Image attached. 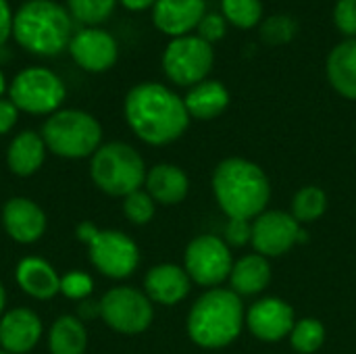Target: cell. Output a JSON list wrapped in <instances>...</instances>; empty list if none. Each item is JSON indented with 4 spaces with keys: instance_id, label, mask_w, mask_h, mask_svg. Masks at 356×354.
<instances>
[{
    "instance_id": "cell-20",
    "label": "cell",
    "mask_w": 356,
    "mask_h": 354,
    "mask_svg": "<svg viewBox=\"0 0 356 354\" xmlns=\"http://www.w3.org/2000/svg\"><path fill=\"white\" fill-rule=\"evenodd\" d=\"M144 188L156 204L173 207L186 200L190 192V179L181 167L173 163H159L148 169Z\"/></svg>"
},
{
    "instance_id": "cell-3",
    "label": "cell",
    "mask_w": 356,
    "mask_h": 354,
    "mask_svg": "<svg viewBox=\"0 0 356 354\" xmlns=\"http://www.w3.org/2000/svg\"><path fill=\"white\" fill-rule=\"evenodd\" d=\"M246 325L242 298L229 288L207 290L190 309L186 330L190 340L207 351L225 348L238 340Z\"/></svg>"
},
{
    "instance_id": "cell-17",
    "label": "cell",
    "mask_w": 356,
    "mask_h": 354,
    "mask_svg": "<svg viewBox=\"0 0 356 354\" xmlns=\"http://www.w3.org/2000/svg\"><path fill=\"white\" fill-rule=\"evenodd\" d=\"M192 288V280L181 265L161 263L148 269L144 277V292L152 305L173 307L179 305Z\"/></svg>"
},
{
    "instance_id": "cell-35",
    "label": "cell",
    "mask_w": 356,
    "mask_h": 354,
    "mask_svg": "<svg viewBox=\"0 0 356 354\" xmlns=\"http://www.w3.org/2000/svg\"><path fill=\"white\" fill-rule=\"evenodd\" d=\"M198 33L196 35H200L204 42H209V44H215V42H219L223 35H225V31H227V21L223 19V15L221 13H207L204 17H202V21L198 23Z\"/></svg>"
},
{
    "instance_id": "cell-14",
    "label": "cell",
    "mask_w": 356,
    "mask_h": 354,
    "mask_svg": "<svg viewBox=\"0 0 356 354\" xmlns=\"http://www.w3.org/2000/svg\"><path fill=\"white\" fill-rule=\"evenodd\" d=\"M69 54L81 69L90 73H102L117 63L119 46L108 31L98 27H86L71 38Z\"/></svg>"
},
{
    "instance_id": "cell-41",
    "label": "cell",
    "mask_w": 356,
    "mask_h": 354,
    "mask_svg": "<svg viewBox=\"0 0 356 354\" xmlns=\"http://www.w3.org/2000/svg\"><path fill=\"white\" fill-rule=\"evenodd\" d=\"M4 90H6V79H4V73L0 71V96L4 94Z\"/></svg>"
},
{
    "instance_id": "cell-42",
    "label": "cell",
    "mask_w": 356,
    "mask_h": 354,
    "mask_svg": "<svg viewBox=\"0 0 356 354\" xmlns=\"http://www.w3.org/2000/svg\"><path fill=\"white\" fill-rule=\"evenodd\" d=\"M0 354H8V353H6V351H2V348H0Z\"/></svg>"
},
{
    "instance_id": "cell-38",
    "label": "cell",
    "mask_w": 356,
    "mask_h": 354,
    "mask_svg": "<svg viewBox=\"0 0 356 354\" xmlns=\"http://www.w3.org/2000/svg\"><path fill=\"white\" fill-rule=\"evenodd\" d=\"M96 232H98V227L94 223H90V221L88 223H81V225H77V240L90 244V240L96 236Z\"/></svg>"
},
{
    "instance_id": "cell-28",
    "label": "cell",
    "mask_w": 356,
    "mask_h": 354,
    "mask_svg": "<svg viewBox=\"0 0 356 354\" xmlns=\"http://www.w3.org/2000/svg\"><path fill=\"white\" fill-rule=\"evenodd\" d=\"M223 19L240 29H252L263 19V2L261 0H221Z\"/></svg>"
},
{
    "instance_id": "cell-13",
    "label": "cell",
    "mask_w": 356,
    "mask_h": 354,
    "mask_svg": "<svg viewBox=\"0 0 356 354\" xmlns=\"http://www.w3.org/2000/svg\"><path fill=\"white\" fill-rule=\"evenodd\" d=\"M294 323V309L277 296L261 298L246 311V328L261 342L273 344L286 340Z\"/></svg>"
},
{
    "instance_id": "cell-15",
    "label": "cell",
    "mask_w": 356,
    "mask_h": 354,
    "mask_svg": "<svg viewBox=\"0 0 356 354\" xmlns=\"http://www.w3.org/2000/svg\"><path fill=\"white\" fill-rule=\"evenodd\" d=\"M2 225L10 240L19 244H33L46 234L48 219L38 202L25 196H15L2 207Z\"/></svg>"
},
{
    "instance_id": "cell-26",
    "label": "cell",
    "mask_w": 356,
    "mask_h": 354,
    "mask_svg": "<svg viewBox=\"0 0 356 354\" xmlns=\"http://www.w3.org/2000/svg\"><path fill=\"white\" fill-rule=\"evenodd\" d=\"M327 211V194L319 186H302L292 198V217L300 225L315 223Z\"/></svg>"
},
{
    "instance_id": "cell-11",
    "label": "cell",
    "mask_w": 356,
    "mask_h": 354,
    "mask_svg": "<svg viewBox=\"0 0 356 354\" xmlns=\"http://www.w3.org/2000/svg\"><path fill=\"white\" fill-rule=\"evenodd\" d=\"M90 263L111 280H125L136 273L140 265V248L119 230H98L88 244Z\"/></svg>"
},
{
    "instance_id": "cell-39",
    "label": "cell",
    "mask_w": 356,
    "mask_h": 354,
    "mask_svg": "<svg viewBox=\"0 0 356 354\" xmlns=\"http://www.w3.org/2000/svg\"><path fill=\"white\" fill-rule=\"evenodd\" d=\"M127 10H134V13H140V10H146L150 6H154L156 0H119Z\"/></svg>"
},
{
    "instance_id": "cell-33",
    "label": "cell",
    "mask_w": 356,
    "mask_h": 354,
    "mask_svg": "<svg viewBox=\"0 0 356 354\" xmlns=\"http://www.w3.org/2000/svg\"><path fill=\"white\" fill-rule=\"evenodd\" d=\"M334 23L346 38H356V0H338L334 6Z\"/></svg>"
},
{
    "instance_id": "cell-24",
    "label": "cell",
    "mask_w": 356,
    "mask_h": 354,
    "mask_svg": "<svg viewBox=\"0 0 356 354\" xmlns=\"http://www.w3.org/2000/svg\"><path fill=\"white\" fill-rule=\"evenodd\" d=\"M332 88L346 100H356V38H348L332 48L325 61Z\"/></svg>"
},
{
    "instance_id": "cell-23",
    "label": "cell",
    "mask_w": 356,
    "mask_h": 354,
    "mask_svg": "<svg viewBox=\"0 0 356 354\" xmlns=\"http://www.w3.org/2000/svg\"><path fill=\"white\" fill-rule=\"evenodd\" d=\"M184 104L190 119L211 121L223 115L229 106V92L221 81L204 79L188 90V94L184 96Z\"/></svg>"
},
{
    "instance_id": "cell-21",
    "label": "cell",
    "mask_w": 356,
    "mask_h": 354,
    "mask_svg": "<svg viewBox=\"0 0 356 354\" xmlns=\"http://www.w3.org/2000/svg\"><path fill=\"white\" fill-rule=\"evenodd\" d=\"M271 277L273 273H271L269 259L259 252H250L234 261L227 282H229V290H234L242 298V296H257L265 292L267 286L271 284Z\"/></svg>"
},
{
    "instance_id": "cell-10",
    "label": "cell",
    "mask_w": 356,
    "mask_h": 354,
    "mask_svg": "<svg viewBox=\"0 0 356 354\" xmlns=\"http://www.w3.org/2000/svg\"><path fill=\"white\" fill-rule=\"evenodd\" d=\"M234 267L232 248L223 238L204 234L194 238L184 252V269L190 275L192 284H198L207 290L221 288L225 280H229Z\"/></svg>"
},
{
    "instance_id": "cell-18",
    "label": "cell",
    "mask_w": 356,
    "mask_h": 354,
    "mask_svg": "<svg viewBox=\"0 0 356 354\" xmlns=\"http://www.w3.org/2000/svg\"><path fill=\"white\" fill-rule=\"evenodd\" d=\"M204 15V0H156L152 6V21L156 29L171 38L190 35Z\"/></svg>"
},
{
    "instance_id": "cell-31",
    "label": "cell",
    "mask_w": 356,
    "mask_h": 354,
    "mask_svg": "<svg viewBox=\"0 0 356 354\" xmlns=\"http://www.w3.org/2000/svg\"><path fill=\"white\" fill-rule=\"evenodd\" d=\"M156 213V202L150 198L146 190H136L123 198V215L134 225H146L152 221Z\"/></svg>"
},
{
    "instance_id": "cell-7",
    "label": "cell",
    "mask_w": 356,
    "mask_h": 354,
    "mask_svg": "<svg viewBox=\"0 0 356 354\" xmlns=\"http://www.w3.org/2000/svg\"><path fill=\"white\" fill-rule=\"evenodd\" d=\"M8 96L19 111L29 115H52L65 102L63 79L46 67H27L13 79Z\"/></svg>"
},
{
    "instance_id": "cell-5",
    "label": "cell",
    "mask_w": 356,
    "mask_h": 354,
    "mask_svg": "<svg viewBox=\"0 0 356 354\" xmlns=\"http://www.w3.org/2000/svg\"><path fill=\"white\" fill-rule=\"evenodd\" d=\"M146 163L142 154L125 142L102 144L90 159V177L94 186L117 198L142 190L146 182Z\"/></svg>"
},
{
    "instance_id": "cell-30",
    "label": "cell",
    "mask_w": 356,
    "mask_h": 354,
    "mask_svg": "<svg viewBox=\"0 0 356 354\" xmlns=\"http://www.w3.org/2000/svg\"><path fill=\"white\" fill-rule=\"evenodd\" d=\"M71 15L86 25H98L102 21H106L115 6L117 0H67Z\"/></svg>"
},
{
    "instance_id": "cell-2",
    "label": "cell",
    "mask_w": 356,
    "mask_h": 354,
    "mask_svg": "<svg viewBox=\"0 0 356 354\" xmlns=\"http://www.w3.org/2000/svg\"><path fill=\"white\" fill-rule=\"evenodd\" d=\"M213 194L229 219H257L271 200V182L261 165L229 156L213 171Z\"/></svg>"
},
{
    "instance_id": "cell-19",
    "label": "cell",
    "mask_w": 356,
    "mask_h": 354,
    "mask_svg": "<svg viewBox=\"0 0 356 354\" xmlns=\"http://www.w3.org/2000/svg\"><path fill=\"white\" fill-rule=\"evenodd\" d=\"M17 286L35 300H50L60 292V275L42 257H25L15 269Z\"/></svg>"
},
{
    "instance_id": "cell-8",
    "label": "cell",
    "mask_w": 356,
    "mask_h": 354,
    "mask_svg": "<svg viewBox=\"0 0 356 354\" xmlns=\"http://www.w3.org/2000/svg\"><path fill=\"white\" fill-rule=\"evenodd\" d=\"M98 315L113 332L138 336L150 328L154 319V305L146 292L131 286H117L100 298Z\"/></svg>"
},
{
    "instance_id": "cell-6",
    "label": "cell",
    "mask_w": 356,
    "mask_h": 354,
    "mask_svg": "<svg viewBox=\"0 0 356 354\" xmlns=\"http://www.w3.org/2000/svg\"><path fill=\"white\" fill-rule=\"evenodd\" d=\"M46 148L60 159H92L102 146V125L86 111L65 108L48 117L42 127Z\"/></svg>"
},
{
    "instance_id": "cell-27",
    "label": "cell",
    "mask_w": 356,
    "mask_h": 354,
    "mask_svg": "<svg viewBox=\"0 0 356 354\" xmlns=\"http://www.w3.org/2000/svg\"><path fill=\"white\" fill-rule=\"evenodd\" d=\"M290 344L298 354H315L325 342V328L315 317L298 319L290 332Z\"/></svg>"
},
{
    "instance_id": "cell-32",
    "label": "cell",
    "mask_w": 356,
    "mask_h": 354,
    "mask_svg": "<svg viewBox=\"0 0 356 354\" xmlns=\"http://www.w3.org/2000/svg\"><path fill=\"white\" fill-rule=\"evenodd\" d=\"M94 292V280L83 271H69L60 277V294L69 300H88Z\"/></svg>"
},
{
    "instance_id": "cell-37",
    "label": "cell",
    "mask_w": 356,
    "mask_h": 354,
    "mask_svg": "<svg viewBox=\"0 0 356 354\" xmlns=\"http://www.w3.org/2000/svg\"><path fill=\"white\" fill-rule=\"evenodd\" d=\"M13 13L6 0H0V46L13 35Z\"/></svg>"
},
{
    "instance_id": "cell-12",
    "label": "cell",
    "mask_w": 356,
    "mask_h": 354,
    "mask_svg": "<svg viewBox=\"0 0 356 354\" xmlns=\"http://www.w3.org/2000/svg\"><path fill=\"white\" fill-rule=\"evenodd\" d=\"M300 242H305V230L288 211H265L252 219L250 244L267 259L282 257Z\"/></svg>"
},
{
    "instance_id": "cell-9",
    "label": "cell",
    "mask_w": 356,
    "mask_h": 354,
    "mask_svg": "<svg viewBox=\"0 0 356 354\" xmlns=\"http://www.w3.org/2000/svg\"><path fill=\"white\" fill-rule=\"evenodd\" d=\"M213 63H215L213 44L192 33L173 38L163 52L165 75L173 83L184 86V88H192L204 81L213 69Z\"/></svg>"
},
{
    "instance_id": "cell-25",
    "label": "cell",
    "mask_w": 356,
    "mask_h": 354,
    "mask_svg": "<svg viewBox=\"0 0 356 354\" xmlns=\"http://www.w3.org/2000/svg\"><path fill=\"white\" fill-rule=\"evenodd\" d=\"M50 354H86L88 332L79 317L60 315L48 332Z\"/></svg>"
},
{
    "instance_id": "cell-40",
    "label": "cell",
    "mask_w": 356,
    "mask_h": 354,
    "mask_svg": "<svg viewBox=\"0 0 356 354\" xmlns=\"http://www.w3.org/2000/svg\"><path fill=\"white\" fill-rule=\"evenodd\" d=\"M4 307H6V290H4V286H2V282H0V315H2V311H4Z\"/></svg>"
},
{
    "instance_id": "cell-4",
    "label": "cell",
    "mask_w": 356,
    "mask_h": 354,
    "mask_svg": "<svg viewBox=\"0 0 356 354\" xmlns=\"http://www.w3.org/2000/svg\"><path fill=\"white\" fill-rule=\"evenodd\" d=\"M13 35L21 48L38 56H56L71 42V17L52 0H29L13 19Z\"/></svg>"
},
{
    "instance_id": "cell-16",
    "label": "cell",
    "mask_w": 356,
    "mask_h": 354,
    "mask_svg": "<svg viewBox=\"0 0 356 354\" xmlns=\"http://www.w3.org/2000/svg\"><path fill=\"white\" fill-rule=\"evenodd\" d=\"M44 334L42 319L27 307H17L0 317V348L8 354L31 353Z\"/></svg>"
},
{
    "instance_id": "cell-1",
    "label": "cell",
    "mask_w": 356,
    "mask_h": 354,
    "mask_svg": "<svg viewBox=\"0 0 356 354\" xmlns=\"http://www.w3.org/2000/svg\"><path fill=\"white\" fill-rule=\"evenodd\" d=\"M123 113L129 129L150 146L179 140L190 125L184 98L156 81L134 86L125 96Z\"/></svg>"
},
{
    "instance_id": "cell-29",
    "label": "cell",
    "mask_w": 356,
    "mask_h": 354,
    "mask_svg": "<svg viewBox=\"0 0 356 354\" xmlns=\"http://www.w3.org/2000/svg\"><path fill=\"white\" fill-rule=\"evenodd\" d=\"M298 33V23L290 15H273L261 23V38L269 46L290 44Z\"/></svg>"
},
{
    "instance_id": "cell-36",
    "label": "cell",
    "mask_w": 356,
    "mask_h": 354,
    "mask_svg": "<svg viewBox=\"0 0 356 354\" xmlns=\"http://www.w3.org/2000/svg\"><path fill=\"white\" fill-rule=\"evenodd\" d=\"M19 119V108L13 104V100L8 98H0V136L8 134Z\"/></svg>"
},
{
    "instance_id": "cell-22",
    "label": "cell",
    "mask_w": 356,
    "mask_h": 354,
    "mask_svg": "<svg viewBox=\"0 0 356 354\" xmlns=\"http://www.w3.org/2000/svg\"><path fill=\"white\" fill-rule=\"evenodd\" d=\"M46 142L42 134L35 131H21L17 134L8 148H6V165L8 171L19 177H29L38 173L46 161Z\"/></svg>"
},
{
    "instance_id": "cell-34",
    "label": "cell",
    "mask_w": 356,
    "mask_h": 354,
    "mask_svg": "<svg viewBox=\"0 0 356 354\" xmlns=\"http://www.w3.org/2000/svg\"><path fill=\"white\" fill-rule=\"evenodd\" d=\"M225 244L229 248H240L252 242V221L250 219H229L225 225Z\"/></svg>"
}]
</instances>
